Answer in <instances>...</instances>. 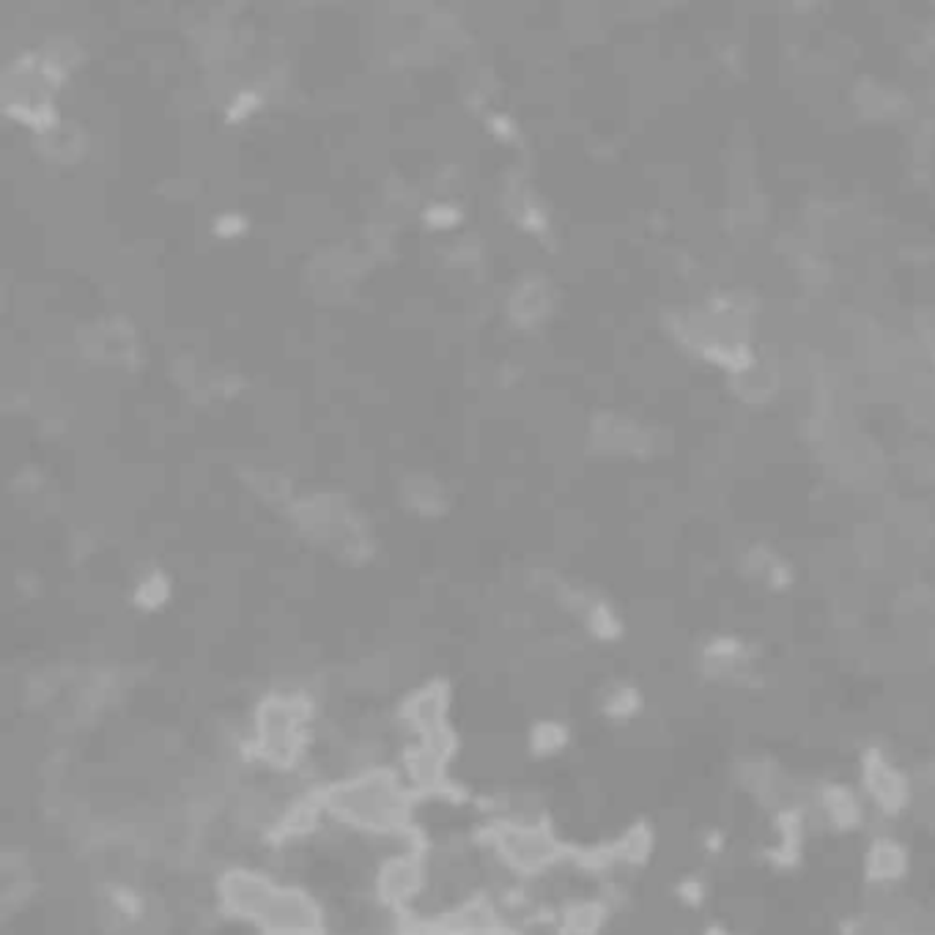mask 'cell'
<instances>
[{"label":"cell","mask_w":935,"mask_h":935,"mask_svg":"<svg viewBox=\"0 0 935 935\" xmlns=\"http://www.w3.org/2000/svg\"><path fill=\"white\" fill-rule=\"evenodd\" d=\"M861 776H864V790L875 807L886 815H897L908 807L911 801V785L908 776L883 757L881 749H870L861 757Z\"/></svg>","instance_id":"6da1fadb"},{"label":"cell","mask_w":935,"mask_h":935,"mask_svg":"<svg viewBox=\"0 0 935 935\" xmlns=\"http://www.w3.org/2000/svg\"><path fill=\"white\" fill-rule=\"evenodd\" d=\"M549 308H552V297H549V286L543 280H524L510 299L513 319H519L521 324L543 319Z\"/></svg>","instance_id":"5b68a950"},{"label":"cell","mask_w":935,"mask_h":935,"mask_svg":"<svg viewBox=\"0 0 935 935\" xmlns=\"http://www.w3.org/2000/svg\"><path fill=\"white\" fill-rule=\"evenodd\" d=\"M565 738H568V733H565L560 724L543 722L538 724L535 733H532V749H535L538 755H552V752H557V749L565 744Z\"/></svg>","instance_id":"52a82bcc"},{"label":"cell","mask_w":935,"mask_h":935,"mask_svg":"<svg viewBox=\"0 0 935 935\" xmlns=\"http://www.w3.org/2000/svg\"><path fill=\"white\" fill-rule=\"evenodd\" d=\"M702 670L708 672V675H713V678L744 675V672L749 670V650L741 645V639H713L711 645L702 650Z\"/></svg>","instance_id":"277c9868"},{"label":"cell","mask_w":935,"mask_h":935,"mask_svg":"<svg viewBox=\"0 0 935 935\" xmlns=\"http://www.w3.org/2000/svg\"><path fill=\"white\" fill-rule=\"evenodd\" d=\"M165 595H168V587H165V582H162L160 576H149V579L138 587V595H135V598H138L140 604L154 606L160 604Z\"/></svg>","instance_id":"ba28073f"},{"label":"cell","mask_w":935,"mask_h":935,"mask_svg":"<svg viewBox=\"0 0 935 935\" xmlns=\"http://www.w3.org/2000/svg\"><path fill=\"white\" fill-rule=\"evenodd\" d=\"M639 705H642L639 691L628 689V686H620V689L606 694L604 711H606V716H612V719H628V716H634V713L639 711Z\"/></svg>","instance_id":"8992f818"},{"label":"cell","mask_w":935,"mask_h":935,"mask_svg":"<svg viewBox=\"0 0 935 935\" xmlns=\"http://www.w3.org/2000/svg\"><path fill=\"white\" fill-rule=\"evenodd\" d=\"M908 872V853L900 842L889 837L872 840L867 856H864V878L870 883H894Z\"/></svg>","instance_id":"7a4b0ae2"},{"label":"cell","mask_w":935,"mask_h":935,"mask_svg":"<svg viewBox=\"0 0 935 935\" xmlns=\"http://www.w3.org/2000/svg\"><path fill=\"white\" fill-rule=\"evenodd\" d=\"M678 897L686 905H691V908H697L702 903V897H705V886L697 878H686V881H680Z\"/></svg>","instance_id":"9c48e42d"},{"label":"cell","mask_w":935,"mask_h":935,"mask_svg":"<svg viewBox=\"0 0 935 935\" xmlns=\"http://www.w3.org/2000/svg\"><path fill=\"white\" fill-rule=\"evenodd\" d=\"M818 807L826 815L834 829H856L861 823V804L859 798L853 796V790L837 782L818 787Z\"/></svg>","instance_id":"3957f363"}]
</instances>
